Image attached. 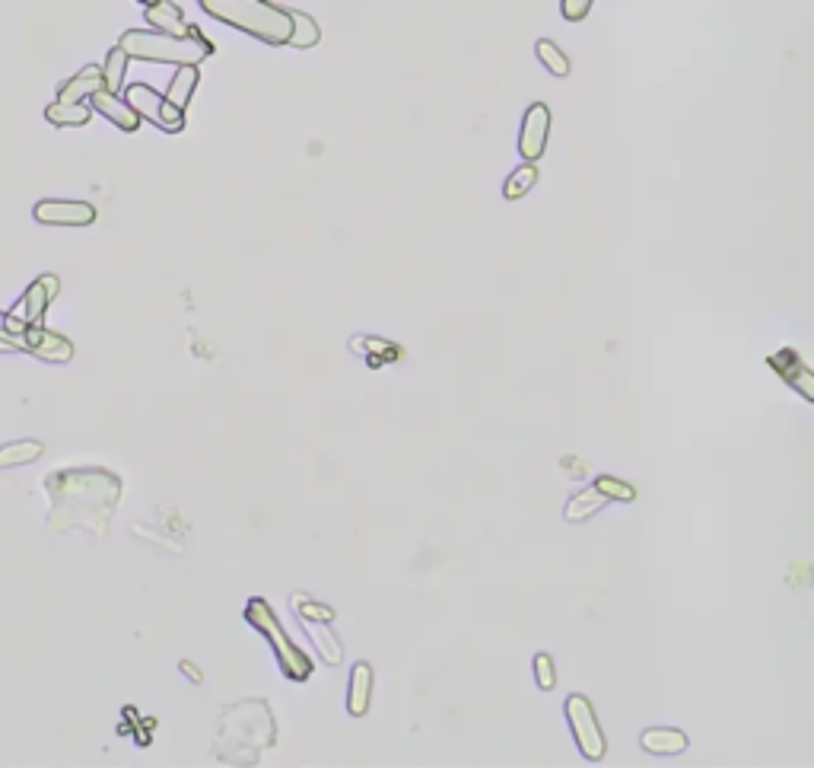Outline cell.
I'll list each match as a JSON object with an SVG mask.
<instances>
[{
  "label": "cell",
  "instance_id": "cell-1",
  "mask_svg": "<svg viewBox=\"0 0 814 768\" xmlns=\"http://www.w3.org/2000/svg\"><path fill=\"white\" fill-rule=\"evenodd\" d=\"M51 495V533L83 526L96 536H106L109 516L122 498V478L109 470H64L48 475Z\"/></svg>",
  "mask_w": 814,
  "mask_h": 768
},
{
  "label": "cell",
  "instance_id": "cell-2",
  "mask_svg": "<svg viewBox=\"0 0 814 768\" xmlns=\"http://www.w3.org/2000/svg\"><path fill=\"white\" fill-rule=\"evenodd\" d=\"M207 16L268 45H289L293 16L271 0H198Z\"/></svg>",
  "mask_w": 814,
  "mask_h": 768
},
{
  "label": "cell",
  "instance_id": "cell-3",
  "mask_svg": "<svg viewBox=\"0 0 814 768\" xmlns=\"http://www.w3.org/2000/svg\"><path fill=\"white\" fill-rule=\"evenodd\" d=\"M131 61H153V64H192L198 68L213 54V42L203 39L201 33L195 36H165L157 29H127L119 39Z\"/></svg>",
  "mask_w": 814,
  "mask_h": 768
},
{
  "label": "cell",
  "instance_id": "cell-4",
  "mask_svg": "<svg viewBox=\"0 0 814 768\" xmlns=\"http://www.w3.org/2000/svg\"><path fill=\"white\" fill-rule=\"evenodd\" d=\"M245 622L251 625V629H258L268 644L274 647V654H278V663H281V670H284L286 680H293V683H303V680H309L312 676V670H316V663L293 644V641L286 638V632L281 629V622H278V615H274V609L268 606V599H248V606H245Z\"/></svg>",
  "mask_w": 814,
  "mask_h": 768
},
{
  "label": "cell",
  "instance_id": "cell-5",
  "mask_svg": "<svg viewBox=\"0 0 814 768\" xmlns=\"http://www.w3.org/2000/svg\"><path fill=\"white\" fill-rule=\"evenodd\" d=\"M564 711H567V721H570L572 740H576L579 753L589 763H602L605 753H608V740H605V730L599 724L595 705L585 695H570L567 705H564Z\"/></svg>",
  "mask_w": 814,
  "mask_h": 768
},
{
  "label": "cell",
  "instance_id": "cell-6",
  "mask_svg": "<svg viewBox=\"0 0 814 768\" xmlns=\"http://www.w3.org/2000/svg\"><path fill=\"white\" fill-rule=\"evenodd\" d=\"M633 498H637V491H633V485H627L624 478L599 475L592 485H585L579 495H572L570 501H567L564 516H567L570 523H579V520H589V516H595L599 511H605L610 501H633Z\"/></svg>",
  "mask_w": 814,
  "mask_h": 768
},
{
  "label": "cell",
  "instance_id": "cell-7",
  "mask_svg": "<svg viewBox=\"0 0 814 768\" xmlns=\"http://www.w3.org/2000/svg\"><path fill=\"white\" fill-rule=\"evenodd\" d=\"M124 99L140 112L144 122H153V125L160 131H165V134H178V131L185 129V112L175 109L163 93H157L153 86L131 84L124 89Z\"/></svg>",
  "mask_w": 814,
  "mask_h": 768
},
{
  "label": "cell",
  "instance_id": "cell-8",
  "mask_svg": "<svg viewBox=\"0 0 814 768\" xmlns=\"http://www.w3.org/2000/svg\"><path fill=\"white\" fill-rule=\"evenodd\" d=\"M551 137V109L547 102H531L522 115V131H519V154L526 163H538L547 150Z\"/></svg>",
  "mask_w": 814,
  "mask_h": 768
},
{
  "label": "cell",
  "instance_id": "cell-9",
  "mask_svg": "<svg viewBox=\"0 0 814 768\" xmlns=\"http://www.w3.org/2000/svg\"><path fill=\"white\" fill-rule=\"evenodd\" d=\"M767 364L789 389H795L805 402H814V370L805 364V357H799V351L779 348L776 354H770Z\"/></svg>",
  "mask_w": 814,
  "mask_h": 768
},
{
  "label": "cell",
  "instance_id": "cell-10",
  "mask_svg": "<svg viewBox=\"0 0 814 768\" xmlns=\"http://www.w3.org/2000/svg\"><path fill=\"white\" fill-rule=\"evenodd\" d=\"M33 217L45 227H89L96 220V208L89 202H64V198H41L33 208Z\"/></svg>",
  "mask_w": 814,
  "mask_h": 768
},
{
  "label": "cell",
  "instance_id": "cell-11",
  "mask_svg": "<svg viewBox=\"0 0 814 768\" xmlns=\"http://www.w3.org/2000/svg\"><path fill=\"white\" fill-rule=\"evenodd\" d=\"M58 291H61L58 275H41V278H36V281L26 288V294L16 300V306H13L10 313H13L16 319H23L26 326L41 322V316H45L48 303L58 297Z\"/></svg>",
  "mask_w": 814,
  "mask_h": 768
},
{
  "label": "cell",
  "instance_id": "cell-12",
  "mask_svg": "<svg viewBox=\"0 0 814 768\" xmlns=\"http://www.w3.org/2000/svg\"><path fill=\"white\" fill-rule=\"evenodd\" d=\"M26 351L39 361H48V364H67L74 357V344L67 342L64 336L45 329L41 322H33L26 329Z\"/></svg>",
  "mask_w": 814,
  "mask_h": 768
},
{
  "label": "cell",
  "instance_id": "cell-13",
  "mask_svg": "<svg viewBox=\"0 0 814 768\" xmlns=\"http://www.w3.org/2000/svg\"><path fill=\"white\" fill-rule=\"evenodd\" d=\"M89 106H92L99 115H106L115 129L127 131V134L140 129V122H144L140 112H137L127 99H122L119 93H109V89H99V93L89 99Z\"/></svg>",
  "mask_w": 814,
  "mask_h": 768
},
{
  "label": "cell",
  "instance_id": "cell-14",
  "mask_svg": "<svg viewBox=\"0 0 814 768\" xmlns=\"http://www.w3.org/2000/svg\"><path fill=\"white\" fill-rule=\"evenodd\" d=\"M99 89H106V77L99 64H86L74 77L58 86V102H89Z\"/></svg>",
  "mask_w": 814,
  "mask_h": 768
},
{
  "label": "cell",
  "instance_id": "cell-15",
  "mask_svg": "<svg viewBox=\"0 0 814 768\" xmlns=\"http://www.w3.org/2000/svg\"><path fill=\"white\" fill-rule=\"evenodd\" d=\"M144 20H147V26H153L157 33H165V36H195V33H201L195 23L192 26L185 23L182 10L172 0H157L153 7H147Z\"/></svg>",
  "mask_w": 814,
  "mask_h": 768
},
{
  "label": "cell",
  "instance_id": "cell-16",
  "mask_svg": "<svg viewBox=\"0 0 814 768\" xmlns=\"http://www.w3.org/2000/svg\"><path fill=\"white\" fill-rule=\"evenodd\" d=\"M640 746L652 753V756H678L691 746L688 733L684 730H671V727H652V730H643L640 736Z\"/></svg>",
  "mask_w": 814,
  "mask_h": 768
},
{
  "label": "cell",
  "instance_id": "cell-17",
  "mask_svg": "<svg viewBox=\"0 0 814 768\" xmlns=\"http://www.w3.org/2000/svg\"><path fill=\"white\" fill-rule=\"evenodd\" d=\"M92 106H86V102H51L48 109H45V119H48V125H54V129H83V125H89V119H92Z\"/></svg>",
  "mask_w": 814,
  "mask_h": 768
},
{
  "label": "cell",
  "instance_id": "cell-18",
  "mask_svg": "<svg viewBox=\"0 0 814 768\" xmlns=\"http://www.w3.org/2000/svg\"><path fill=\"white\" fill-rule=\"evenodd\" d=\"M369 698H372V667L369 663H357L350 673V692H347V711L354 718H363L369 711Z\"/></svg>",
  "mask_w": 814,
  "mask_h": 768
},
{
  "label": "cell",
  "instance_id": "cell-19",
  "mask_svg": "<svg viewBox=\"0 0 814 768\" xmlns=\"http://www.w3.org/2000/svg\"><path fill=\"white\" fill-rule=\"evenodd\" d=\"M198 68H192V64H182L178 71H175V77L169 81L165 86V99L175 106V109H188V102H192V96H195V89H198Z\"/></svg>",
  "mask_w": 814,
  "mask_h": 768
},
{
  "label": "cell",
  "instance_id": "cell-20",
  "mask_svg": "<svg viewBox=\"0 0 814 768\" xmlns=\"http://www.w3.org/2000/svg\"><path fill=\"white\" fill-rule=\"evenodd\" d=\"M41 453H45V447H41L39 440H13V443H3V447H0V470L36 463Z\"/></svg>",
  "mask_w": 814,
  "mask_h": 768
},
{
  "label": "cell",
  "instance_id": "cell-21",
  "mask_svg": "<svg viewBox=\"0 0 814 768\" xmlns=\"http://www.w3.org/2000/svg\"><path fill=\"white\" fill-rule=\"evenodd\" d=\"M534 54H538V61L547 68V74H551V77H560V81H564V77H570V71H572L570 58H567V51H564L557 42H551V39H538V42H534Z\"/></svg>",
  "mask_w": 814,
  "mask_h": 768
},
{
  "label": "cell",
  "instance_id": "cell-22",
  "mask_svg": "<svg viewBox=\"0 0 814 768\" xmlns=\"http://www.w3.org/2000/svg\"><path fill=\"white\" fill-rule=\"evenodd\" d=\"M289 16H293V36H289V48H316L319 39H322L319 23H316L309 13H299V10H289Z\"/></svg>",
  "mask_w": 814,
  "mask_h": 768
},
{
  "label": "cell",
  "instance_id": "cell-23",
  "mask_svg": "<svg viewBox=\"0 0 814 768\" xmlns=\"http://www.w3.org/2000/svg\"><path fill=\"white\" fill-rule=\"evenodd\" d=\"M534 182H538V167H534V163H522L519 170L509 172V179H506V185H503V198H506V202L526 198L531 188H534Z\"/></svg>",
  "mask_w": 814,
  "mask_h": 768
},
{
  "label": "cell",
  "instance_id": "cell-24",
  "mask_svg": "<svg viewBox=\"0 0 814 768\" xmlns=\"http://www.w3.org/2000/svg\"><path fill=\"white\" fill-rule=\"evenodd\" d=\"M303 625H306V632L312 635V641H316V647H319V654L325 657L328 663H341L344 660V647H341V641L334 638L328 629H322L325 622H309V619H303Z\"/></svg>",
  "mask_w": 814,
  "mask_h": 768
},
{
  "label": "cell",
  "instance_id": "cell-25",
  "mask_svg": "<svg viewBox=\"0 0 814 768\" xmlns=\"http://www.w3.org/2000/svg\"><path fill=\"white\" fill-rule=\"evenodd\" d=\"M127 61H131V58H127V51H124L122 45H115V48L109 51V58H106V64H102V77H106V89H109V93H122Z\"/></svg>",
  "mask_w": 814,
  "mask_h": 768
},
{
  "label": "cell",
  "instance_id": "cell-26",
  "mask_svg": "<svg viewBox=\"0 0 814 768\" xmlns=\"http://www.w3.org/2000/svg\"><path fill=\"white\" fill-rule=\"evenodd\" d=\"M531 670H534V683H538L541 692H551L557 685V663H554L551 654H534Z\"/></svg>",
  "mask_w": 814,
  "mask_h": 768
},
{
  "label": "cell",
  "instance_id": "cell-27",
  "mask_svg": "<svg viewBox=\"0 0 814 768\" xmlns=\"http://www.w3.org/2000/svg\"><path fill=\"white\" fill-rule=\"evenodd\" d=\"M289 606L296 609V615L299 619H309V622H331L334 619V612L328 609V606H322V602H312V599H306V597H289Z\"/></svg>",
  "mask_w": 814,
  "mask_h": 768
},
{
  "label": "cell",
  "instance_id": "cell-28",
  "mask_svg": "<svg viewBox=\"0 0 814 768\" xmlns=\"http://www.w3.org/2000/svg\"><path fill=\"white\" fill-rule=\"evenodd\" d=\"M592 3H595V0H560V13H564L567 23H582V20L589 16Z\"/></svg>",
  "mask_w": 814,
  "mask_h": 768
},
{
  "label": "cell",
  "instance_id": "cell-29",
  "mask_svg": "<svg viewBox=\"0 0 814 768\" xmlns=\"http://www.w3.org/2000/svg\"><path fill=\"white\" fill-rule=\"evenodd\" d=\"M137 3H144V7H153L157 0H137Z\"/></svg>",
  "mask_w": 814,
  "mask_h": 768
}]
</instances>
